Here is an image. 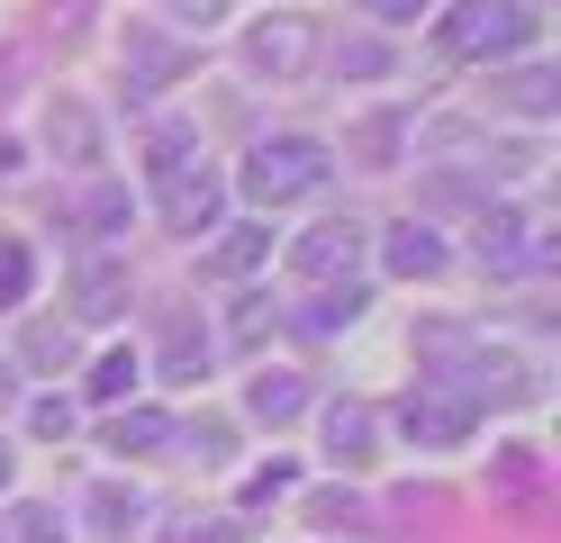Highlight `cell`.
Here are the masks:
<instances>
[{"instance_id":"cell-23","label":"cell","mask_w":561,"mask_h":543,"mask_svg":"<svg viewBox=\"0 0 561 543\" xmlns=\"http://www.w3.org/2000/svg\"><path fill=\"white\" fill-rule=\"evenodd\" d=\"M507 100L525 109V118H543V109H552V72H516V82H507Z\"/></svg>"},{"instance_id":"cell-2","label":"cell","mask_w":561,"mask_h":543,"mask_svg":"<svg viewBox=\"0 0 561 543\" xmlns=\"http://www.w3.org/2000/svg\"><path fill=\"white\" fill-rule=\"evenodd\" d=\"M535 10L525 0H453V19H444V46L462 55V64H499V55H516V46H535Z\"/></svg>"},{"instance_id":"cell-11","label":"cell","mask_w":561,"mask_h":543,"mask_svg":"<svg viewBox=\"0 0 561 543\" xmlns=\"http://www.w3.org/2000/svg\"><path fill=\"white\" fill-rule=\"evenodd\" d=\"M390 272H408V281H435L444 272V245H435V227H390Z\"/></svg>"},{"instance_id":"cell-21","label":"cell","mask_w":561,"mask_h":543,"mask_svg":"<svg viewBox=\"0 0 561 543\" xmlns=\"http://www.w3.org/2000/svg\"><path fill=\"white\" fill-rule=\"evenodd\" d=\"M27 272H37V263H27V245H19V236H0V308H19V299H27Z\"/></svg>"},{"instance_id":"cell-12","label":"cell","mask_w":561,"mask_h":543,"mask_svg":"<svg viewBox=\"0 0 561 543\" xmlns=\"http://www.w3.org/2000/svg\"><path fill=\"white\" fill-rule=\"evenodd\" d=\"M73 299H82V317H91V326H110V317L127 308V272H118V263H82Z\"/></svg>"},{"instance_id":"cell-33","label":"cell","mask_w":561,"mask_h":543,"mask_svg":"<svg viewBox=\"0 0 561 543\" xmlns=\"http://www.w3.org/2000/svg\"><path fill=\"white\" fill-rule=\"evenodd\" d=\"M380 64H390V55H380V46H344V72H354V82H371Z\"/></svg>"},{"instance_id":"cell-6","label":"cell","mask_w":561,"mask_h":543,"mask_svg":"<svg viewBox=\"0 0 561 543\" xmlns=\"http://www.w3.org/2000/svg\"><path fill=\"white\" fill-rule=\"evenodd\" d=\"M399 426L416 434V444H462L471 434V398H453V389H408V408H399Z\"/></svg>"},{"instance_id":"cell-26","label":"cell","mask_w":561,"mask_h":543,"mask_svg":"<svg viewBox=\"0 0 561 543\" xmlns=\"http://www.w3.org/2000/svg\"><path fill=\"white\" fill-rule=\"evenodd\" d=\"M82 217H91V227H127V191H91Z\"/></svg>"},{"instance_id":"cell-5","label":"cell","mask_w":561,"mask_h":543,"mask_svg":"<svg viewBox=\"0 0 561 543\" xmlns=\"http://www.w3.org/2000/svg\"><path fill=\"white\" fill-rule=\"evenodd\" d=\"M163 227H172V236H208V227H218V172L172 163V172H163Z\"/></svg>"},{"instance_id":"cell-32","label":"cell","mask_w":561,"mask_h":543,"mask_svg":"<svg viewBox=\"0 0 561 543\" xmlns=\"http://www.w3.org/2000/svg\"><path fill=\"white\" fill-rule=\"evenodd\" d=\"M290 489V462H272V471H254V480H244V498H280Z\"/></svg>"},{"instance_id":"cell-22","label":"cell","mask_w":561,"mask_h":543,"mask_svg":"<svg viewBox=\"0 0 561 543\" xmlns=\"http://www.w3.org/2000/svg\"><path fill=\"white\" fill-rule=\"evenodd\" d=\"M354 317H363V290H354V281H344V290H327V299L308 308V326H327V336H335V326H354Z\"/></svg>"},{"instance_id":"cell-27","label":"cell","mask_w":561,"mask_h":543,"mask_svg":"<svg viewBox=\"0 0 561 543\" xmlns=\"http://www.w3.org/2000/svg\"><path fill=\"white\" fill-rule=\"evenodd\" d=\"M499 480H507V489H525V480H535V444H507V462H499Z\"/></svg>"},{"instance_id":"cell-16","label":"cell","mask_w":561,"mask_h":543,"mask_svg":"<svg viewBox=\"0 0 561 543\" xmlns=\"http://www.w3.org/2000/svg\"><path fill=\"white\" fill-rule=\"evenodd\" d=\"M136 381H146V362H136V353H100L91 362V398H100V408H118Z\"/></svg>"},{"instance_id":"cell-4","label":"cell","mask_w":561,"mask_h":543,"mask_svg":"<svg viewBox=\"0 0 561 543\" xmlns=\"http://www.w3.org/2000/svg\"><path fill=\"white\" fill-rule=\"evenodd\" d=\"M363 217H327V227H308L299 245H290V272H308V281H335V272H354L363 263Z\"/></svg>"},{"instance_id":"cell-8","label":"cell","mask_w":561,"mask_h":543,"mask_svg":"<svg viewBox=\"0 0 561 543\" xmlns=\"http://www.w3.org/2000/svg\"><path fill=\"white\" fill-rule=\"evenodd\" d=\"M82 517H91V534H100V543H127V534H136V517H146V498L118 489V480H100V489L82 498Z\"/></svg>"},{"instance_id":"cell-31","label":"cell","mask_w":561,"mask_h":543,"mask_svg":"<svg viewBox=\"0 0 561 543\" xmlns=\"http://www.w3.org/2000/svg\"><path fill=\"white\" fill-rule=\"evenodd\" d=\"M191 444H199V462H227V426H218V417L191 426Z\"/></svg>"},{"instance_id":"cell-9","label":"cell","mask_w":561,"mask_h":543,"mask_svg":"<svg viewBox=\"0 0 561 543\" xmlns=\"http://www.w3.org/2000/svg\"><path fill=\"white\" fill-rule=\"evenodd\" d=\"M182 72V46H163V36H146V27H127V91L146 100L154 82H172Z\"/></svg>"},{"instance_id":"cell-24","label":"cell","mask_w":561,"mask_h":543,"mask_svg":"<svg viewBox=\"0 0 561 543\" xmlns=\"http://www.w3.org/2000/svg\"><path fill=\"white\" fill-rule=\"evenodd\" d=\"M19 543H64V517L55 507H19Z\"/></svg>"},{"instance_id":"cell-30","label":"cell","mask_w":561,"mask_h":543,"mask_svg":"<svg viewBox=\"0 0 561 543\" xmlns=\"http://www.w3.org/2000/svg\"><path fill=\"white\" fill-rule=\"evenodd\" d=\"M172 19H191V27H218V19H227V0H172Z\"/></svg>"},{"instance_id":"cell-17","label":"cell","mask_w":561,"mask_h":543,"mask_svg":"<svg viewBox=\"0 0 561 543\" xmlns=\"http://www.w3.org/2000/svg\"><path fill=\"white\" fill-rule=\"evenodd\" d=\"M19 353H27V372H64V362H73V326H55V317H46V326H27V344H19Z\"/></svg>"},{"instance_id":"cell-28","label":"cell","mask_w":561,"mask_h":543,"mask_svg":"<svg viewBox=\"0 0 561 543\" xmlns=\"http://www.w3.org/2000/svg\"><path fill=\"white\" fill-rule=\"evenodd\" d=\"M27 426H37V434H64V426H73V408H64V398H37V408H27Z\"/></svg>"},{"instance_id":"cell-1","label":"cell","mask_w":561,"mask_h":543,"mask_svg":"<svg viewBox=\"0 0 561 543\" xmlns=\"http://www.w3.org/2000/svg\"><path fill=\"white\" fill-rule=\"evenodd\" d=\"M327 181V145L318 136H263L254 155H244V200H263V208H290L308 200Z\"/></svg>"},{"instance_id":"cell-15","label":"cell","mask_w":561,"mask_h":543,"mask_svg":"<svg viewBox=\"0 0 561 543\" xmlns=\"http://www.w3.org/2000/svg\"><path fill=\"white\" fill-rule=\"evenodd\" d=\"M263 253H272V227H227V245L208 253V272H218V281H236V272H254Z\"/></svg>"},{"instance_id":"cell-18","label":"cell","mask_w":561,"mask_h":543,"mask_svg":"<svg viewBox=\"0 0 561 543\" xmlns=\"http://www.w3.org/2000/svg\"><path fill=\"white\" fill-rule=\"evenodd\" d=\"M525 217L516 208H499V217H480V263H525Z\"/></svg>"},{"instance_id":"cell-10","label":"cell","mask_w":561,"mask_h":543,"mask_svg":"<svg viewBox=\"0 0 561 543\" xmlns=\"http://www.w3.org/2000/svg\"><path fill=\"white\" fill-rule=\"evenodd\" d=\"M244 408H254V426H290V417L308 408V389H299V372H254Z\"/></svg>"},{"instance_id":"cell-13","label":"cell","mask_w":561,"mask_h":543,"mask_svg":"<svg viewBox=\"0 0 561 543\" xmlns=\"http://www.w3.org/2000/svg\"><path fill=\"white\" fill-rule=\"evenodd\" d=\"M163 372H172V381H199V372H208V326H199V317H172V326H163Z\"/></svg>"},{"instance_id":"cell-7","label":"cell","mask_w":561,"mask_h":543,"mask_svg":"<svg viewBox=\"0 0 561 543\" xmlns=\"http://www.w3.org/2000/svg\"><path fill=\"white\" fill-rule=\"evenodd\" d=\"M371 434H380V417L363 408V398H335V408H327V453H335V462L363 471V462H371Z\"/></svg>"},{"instance_id":"cell-19","label":"cell","mask_w":561,"mask_h":543,"mask_svg":"<svg viewBox=\"0 0 561 543\" xmlns=\"http://www.w3.org/2000/svg\"><path fill=\"white\" fill-rule=\"evenodd\" d=\"M127 444H136V453H146V444H172V426H163L154 408H136V417H110V453H127Z\"/></svg>"},{"instance_id":"cell-34","label":"cell","mask_w":561,"mask_h":543,"mask_svg":"<svg viewBox=\"0 0 561 543\" xmlns=\"http://www.w3.org/2000/svg\"><path fill=\"white\" fill-rule=\"evenodd\" d=\"M0 489H10V444H0Z\"/></svg>"},{"instance_id":"cell-25","label":"cell","mask_w":561,"mask_h":543,"mask_svg":"<svg viewBox=\"0 0 561 543\" xmlns=\"http://www.w3.org/2000/svg\"><path fill=\"white\" fill-rule=\"evenodd\" d=\"M435 0H363V19H390V27H408V19H426Z\"/></svg>"},{"instance_id":"cell-20","label":"cell","mask_w":561,"mask_h":543,"mask_svg":"<svg viewBox=\"0 0 561 543\" xmlns=\"http://www.w3.org/2000/svg\"><path fill=\"white\" fill-rule=\"evenodd\" d=\"M308 517H318V525H344V534H371V507H363V498H344V489L308 498Z\"/></svg>"},{"instance_id":"cell-3","label":"cell","mask_w":561,"mask_h":543,"mask_svg":"<svg viewBox=\"0 0 561 543\" xmlns=\"http://www.w3.org/2000/svg\"><path fill=\"white\" fill-rule=\"evenodd\" d=\"M308 55H318V27H308V19H290V10L244 27V64H254L263 82H290V72H299Z\"/></svg>"},{"instance_id":"cell-14","label":"cell","mask_w":561,"mask_h":543,"mask_svg":"<svg viewBox=\"0 0 561 543\" xmlns=\"http://www.w3.org/2000/svg\"><path fill=\"white\" fill-rule=\"evenodd\" d=\"M46 136H55L64 155H73V163H100V127H91V109H82V100H55Z\"/></svg>"},{"instance_id":"cell-29","label":"cell","mask_w":561,"mask_h":543,"mask_svg":"<svg viewBox=\"0 0 561 543\" xmlns=\"http://www.w3.org/2000/svg\"><path fill=\"white\" fill-rule=\"evenodd\" d=\"M172 543H236V517H208V525H182Z\"/></svg>"}]
</instances>
